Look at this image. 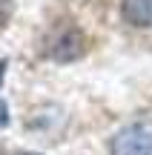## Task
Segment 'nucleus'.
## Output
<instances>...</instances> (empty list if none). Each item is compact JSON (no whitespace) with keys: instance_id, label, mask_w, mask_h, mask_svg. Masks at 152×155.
I'll list each match as a JSON object with an SVG mask.
<instances>
[{"instance_id":"obj_5","label":"nucleus","mask_w":152,"mask_h":155,"mask_svg":"<svg viewBox=\"0 0 152 155\" xmlns=\"http://www.w3.org/2000/svg\"><path fill=\"white\" fill-rule=\"evenodd\" d=\"M9 124V106H6V101H0V129Z\"/></svg>"},{"instance_id":"obj_1","label":"nucleus","mask_w":152,"mask_h":155,"mask_svg":"<svg viewBox=\"0 0 152 155\" xmlns=\"http://www.w3.org/2000/svg\"><path fill=\"white\" fill-rule=\"evenodd\" d=\"M112 155H152V124H129L109 144Z\"/></svg>"},{"instance_id":"obj_6","label":"nucleus","mask_w":152,"mask_h":155,"mask_svg":"<svg viewBox=\"0 0 152 155\" xmlns=\"http://www.w3.org/2000/svg\"><path fill=\"white\" fill-rule=\"evenodd\" d=\"M6 69H9V61H0V86H3V78H6Z\"/></svg>"},{"instance_id":"obj_3","label":"nucleus","mask_w":152,"mask_h":155,"mask_svg":"<svg viewBox=\"0 0 152 155\" xmlns=\"http://www.w3.org/2000/svg\"><path fill=\"white\" fill-rule=\"evenodd\" d=\"M121 17L129 26H152V0H121Z\"/></svg>"},{"instance_id":"obj_4","label":"nucleus","mask_w":152,"mask_h":155,"mask_svg":"<svg viewBox=\"0 0 152 155\" xmlns=\"http://www.w3.org/2000/svg\"><path fill=\"white\" fill-rule=\"evenodd\" d=\"M11 12H15V0H0V29L9 26Z\"/></svg>"},{"instance_id":"obj_8","label":"nucleus","mask_w":152,"mask_h":155,"mask_svg":"<svg viewBox=\"0 0 152 155\" xmlns=\"http://www.w3.org/2000/svg\"><path fill=\"white\" fill-rule=\"evenodd\" d=\"M0 155H3V150H0Z\"/></svg>"},{"instance_id":"obj_2","label":"nucleus","mask_w":152,"mask_h":155,"mask_svg":"<svg viewBox=\"0 0 152 155\" xmlns=\"http://www.w3.org/2000/svg\"><path fill=\"white\" fill-rule=\"evenodd\" d=\"M86 52V38L80 29H69V32H63L60 38L55 40V46H52V58L55 61H75V58H80Z\"/></svg>"},{"instance_id":"obj_7","label":"nucleus","mask_w":152,"mask_h":155,"mask_svg":"<svg viewBox=\"0 0 152 155\" xmlns=\"http://www.w3.org/2000/svg\"><path fill=\"white\" fill-rule=\"evenodd\" d=\"M23 155H40V152H23Z\"/></svg>"}]
</instances>
